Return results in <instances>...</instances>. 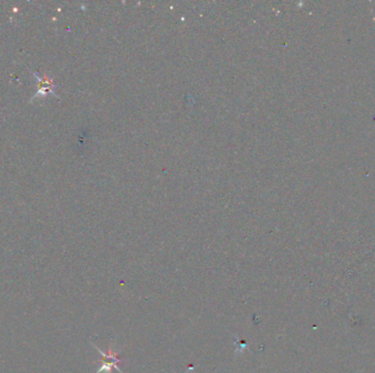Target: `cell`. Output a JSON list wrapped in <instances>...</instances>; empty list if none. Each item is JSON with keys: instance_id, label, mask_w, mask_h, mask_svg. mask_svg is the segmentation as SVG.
<instances>
[{"instance_id": "6da1fadb", "label": "cell", "mask_w": 375, "mask_h": 373, "mask_svg": "<svg viewBox=\"0 0 375 373\" xmlns=\"http://www.w3.org/2000/svg\"><path fill=\"white\" fill-rule=\"evenodd\" d=\"M34 76L38 80V85H39V91L36 92L35 98H39V96H46L48 93H54V85H53V80L48 76H40L38 72L34 73Z\"/></svg>"}, {"instance_id": "7a4b0ae2", "label": "cell", "mask_w": 375, "mask_h": 373, "mask_svg": "<svg viewBox=\"0 0 375 373\" xmlns=\"http://www.w3.org/2000/svg\"><path fill=\"white\" fill-rule=\"evenodd\" d=\"M99 351H100V350H99ZM100 354L103 356V365H102L100 369H99L98 373H102V371H107L108 373H111V370H112L113 367L119 370L118 362L121 361V359L118 358L117 354H112L111 351H109V354H103L102 351H100ZM120 372H121V371H120Z\"/></svg>"}]
</instances>
